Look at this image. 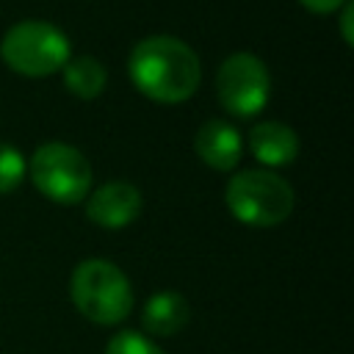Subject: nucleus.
<instances>
[{
	"label": "nucleus",
	"mask_w": 354,
	"mask_h": 354,
	"mask_svg": "<svg viewBox=\"0 0 354 354\" xmlns=\"http://www.w3.org/2000/svg\"><path fill=\"white\" fill-rule=\"evenodd\" d=\"M351 19H354V6H351V3H343V14H340V33H343V41H346V44H351V41H354Z\"/></svg>",
	"instance_id": "obj_14"
},
{
	"label": "nucleus",
	"mask_w": 354,
	"mask_h": 354,
	"mask_svg": "<svg viewBox=\"0 0 354 354\" xmlns=\"http://www.w3.org/2000/svg\"><path fill=\"white\" fill-rule=\"evenodd\" d=\"M105 354H166V351L158 343H152L147 335L133 332V329H124V332H116L108 340Z\"/></svg>",
	"instance_id": "obj_12"
},
{
	"label": "nucleus",
	"mask_w": 354,
	"mask_h": 354,
	"mask_svg": "<svg viewBox=\"0 0 354 354\" xmlns=\"http://www.w3.org/2000/svg\"><path fill=\"white\" fill-rule=\"evenodd\" d=\"M108 83V72L102 66V61L91 58V55H80V58H69L64 66V86L80 97V100H94L102 94Z\"/></svg>",
	"instance_id": "obj_11"
},
{
	"label": "nucleus",
	"mask_w": 354,
	"mask_h": 354,
	"mask_svg": "<svg viewBox=\"0 0 354 354\" xmlns=\"http://www.w3.org/2000/svg\"><path fill=\"white\" fill-rule=\"evenodd\" d=\"M69 293L77 313L100 326L122 324L133 310V288L119 266L111 260L88 257L75 266Z\"/></svg>",
	"instance_id": "obj_2"
},
{
	"label": "nucleus",
	"mask_w": 354,
	"mask_h": 354,
	"mask_svg": "<svg viewBox=\"0 0 354 354\" xmlns=\"http://www.w3.org/2000/svg\"><path fill=\"white\" fill-rule=\"evenodd\" d=\"M188 321H191L188 299L177 290L152 293L141 310V324L155 337H171L177 332H183L188 326Z\"/></svg>",
	"instance_id": "obj_9"
},
{
	"label": "nucleus",
	"mask_w": 354,
	"mask_h": 354,
	"mask_svg": "<svg viewBox=\"0 0 354 354\" xmlns=\"http://www.w3.org/2000/svg\"><path fill=\"white\" fill-rule=\"evenodd\" d=\"M249 149L263 166H288L299 155V138L282 122H260L249 130Z\"/></svg>",
	"instance_id": "obj_10"
},
{
	"label": "nucleus",
	"mask_w": 354,
	"mask_h": 354,
	"mask_svg": "<svg viewBox=\"0 0 354 354\" xmlns=\"http://www.w3.org/2000/svg\"><path fill=\"white\" fill-rule=\"evenodd\" d=\"M39 194L55 205H77L88 196L91 188V163L88 158L64 141H50L36 147L30 163L25 166Z\"/></svg>",
	"instance_id": "obj_5"
},
{
	"label": "nucleus",
	"mask_w": 354,
	"mask_h": 354,
	"mask_svg": "<svg viewBox=\"0 0 354 354\" xmlns=\"http://www.w3.org/2000/svg\"><path fill=\"white\" fill-rule=\"evenodd\" d=\"M194 149L199 160H205L210 169L230 171L241 160V136L230 122L207 119L194 136Z\"/></svg>",
	"instance_id": "obj_8"
},
{
	"label": "nucleus",
	"mask_w": 354,
	"mask_h": 354,
	"mask_svg": "<svg viewBox=\"0 0 354 354\" xmlns=\"http://www.w3.org/2000/svg\"><path fill=\"white\" fill-rule=\"evenodd\" d=\"M230 213L249 227H277L293 210V188L268 169H243L224 188Z\"/></svg>",
	"instance_id": "obj_3"
},
{
	"label": "nucleus",
	"mask_w": 354,
	"mask_h": 354,
	"mask_svg": "<svg viewBox=\"0 0 354 354\" xmlns=\"http://www.w3.org/2000/svg\"><path fill=\"white\" fill-rule=\"evenodd\" d=\"M133 86L155 102H183L202 80L199 55L177 36H147L141 39L127 61Z\"/></svg>",
	"instance_id": "obj_1"
},
{
	"label": "nucleus",
	"mask_w": 354,
	"mask_h": 354,
	"mask_svg": "<svg viewBox=\"0 0 354 354\" xmlns=\"http://www.w3.org/2000/svg\"><path fill=\"white\" fill-rule=\"evenodd\" d=\"M216 94L224 111L232 116H254L266 108L271 94L268 66L252 53H232L224 58L216 75Z\"/></svg>",
	"instance_id": "obj_6"
},
{
	"label": "nucleus",
	"mask_w": 354,
	"mask_h": 354,
	"mask_svg": "<svg viewBox=\"0 0 354 354\" xmlns=\"http://www.w3.org/2000/svg\"><path fill=\"white\" fill-rule=\"evenodd\" d=\"M25 177V158L17 147L0 141V194L14 191Z\"/></svg>",
	"instance_id": "obj_13"
},
{
	"label": "nucleus",
	"mask_w": 354,
	"mask_h": 354,
	"mask_svg": "<svg viewBox=\"0 0 354 354\" xmlns=\"http://www.w3.org/2000/svg\"><path fill=\"white\" fill-rule=\"evenodd\" d=\"M138 213H141V191L124 180H111L97 191H91L86 199L88 221L105 230H122L133 224Z\"/></svg>",
	"instance_id": "obj_7"
},
{
	"label": "nucleus",
	"mask_w": 354,
	"mask_h": 354,
	"mask_svg": "<svg viewBox=\"0 0 354 354\" xmlns=\"http://www.w3.org/2000/svg\"><path fill=\"white\" fill-rule=\"evenodd\" d=\"M69 50L66 33L44 19H22L11 25L0 41L6 66L25 77H44L64 69Z\"/></svg>",
	"instance_id": "obj_4"
},
{
	"label": "nucleus",
	"mask_w": 354,
	"mask_h": 354,
	"mask_svg": "<svg viewBox=\"0 0 354 354\" xmlns=\"http://www.w3.org/2000/svg\"><path fill=\"white\" fill-rule=\"evenodd\" d=\"M304 8H310V11H315V14H329V11H335V8H340L343 3H348V0H299Z\"/></svg>",
	"instance_id": "obj_15"
}]
</instances>
